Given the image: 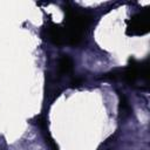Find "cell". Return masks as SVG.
<instances>
[{"mask_svg": "<svg viewBox=\"0 0 150 150\" xmlns=\"http://www.w3.org/2000/svg\"><path fill=\"white\" fill-rule=\"evenodd\" d=\"M66 12V26L63 27L64 35H66V45H77L87 28L91 22V16L84 12L76 9L75 7L68 6L64 8Z\"/></svg>", "mask_w": 150, "mask_h": 150, "instance_id": "obj_1", "label": "cell"}, {"mask_svg": "<svg viewBox=\"0 0 150 150\" xmlns=\"http://www.w3.org/2000/svg\"><path fill=\"white\" fill-rule=\"evenodd\" d=\"M150 27V15L149 9L145 8L144 11L135 14L129 21L127 27L128 35H143L149 32Z\"/></svg>", "mask_w": 150, "mask_h": 150, "instance_id": "obj_2", "label": "cell"}, {"mask_svg": "<svg viewBox=\"0 0 150 150\" xmlns=\"http://www.w3.org/2000/svg\"><path fill=\"white\" fill-rule=\"evenodd\" d=\"M46 30H47V38L54 45H57V46L66 45V35H64L63 27H61V26H59L56 23L49 22V25L47 26Z\"/></svg>", "mask_w": 150, "mask_h": 150, "instance_id": "obj_3", "label": "cell"}, {"mask_svg": "<svg viewBox=\"0 0 150 150\" xmlns=\"http://www.w3.org/2000/svg\"><path fill=\"white\" fill-rule=\"evenodd\" d=\"M73 67H74V62L69 55H62L60 57L59 63H57V68H59V73L61 75L70 74L73 70Z\"/></svg>", "mask_w": 150, "mask_h": 150, "instance_id": "obj_4", "label": "cell"}, {"mask_svg": "<svg viewBox=\"0 0 150 150\" xmlns=\"http://www.w3.org/2000/svg\"><path fill=\"white\" fill-rule=\"evenodd\" d=\"M118 111H120V117L121 118H127L131 115L132 112V108L128 101V98L120 93V104H118Z\"/></svg>", "mask_w": 150, "mask_h": 150, "instance_id": "obj_5", "label": "cell"}, {"mask_svg": "<svg viewBox=\"0 0 150 150\" xmlns=\"http://www.w3.org/2000/svg\"><path fill=\"white\" fill-rule=\"evenodd\" d=\"M82 82H83V79L82 77H75L73 81H71V87H79V86H81L82 84Z\"/></svg>", "mask_w": 150, "mask_h": 150, "instance_id": "obj_6", "label": "cell"}]
</instances>
